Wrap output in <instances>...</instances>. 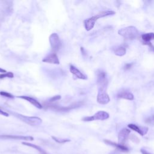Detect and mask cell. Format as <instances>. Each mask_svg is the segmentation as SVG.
Returning a JSON list of instances; mask_svg holds the SVG:
<instances>
[{"label": "cell", "instance_id": "cell-1", "mask_svg": "<svg viewBox=\"0 0 154 154\" xmlns=\"http://www.w3.org/2000/svg\"><path fill=\"white\" fill-rule=\"evenodd\" d=\"M118 34L126 39L133 40L139 37V31L135 27L130 26L120 30Z\"/></svg>", "mask_w": 154, "mask_h": 154}, {"label": "cell", "instance_id": "cell-2", "mask_svg": "<svg viewBox=\"0 0 154 154\" xmlns=\"http://www.w3.org/2000/svg\"><path fill=\"white\" fill-rule=\"evenodd\" d=\"M107 85H103L98 86L97 101L98 103L101 104H104V105L107 104L110 101L109 96L106 92Z\"/></svg>", "mask_w": 154, "mask_h": 154}, {"label": "cell", "instance_id": "cell-3", "mask_svg": "<svg viewBox=\"0 0 154 154\" xmlns=\"http://www.w3.org/2000/svg\"><path fill=\"white\" fill-rule=\"evenodd\" d=\"M109 116H110L108 113L104 112V111H99V112H97L93 116L85 117L82 120L85 122H90L93 121H97V120H99V121H104V120L108 119L109 118Z\"/></svg>", "mask_w": 154, "mask_h": 154}, {"label": "cell", "instance_id": "cell-4", "mask_svg": "<svg viewBox=\"0 0 154 154\" xmlns=\"http://www.w3.org/2000/svg\"><path fill=\"white\" fill-rule=\"evenodd\" d=\"M50 45L54 53H56L61 47V41L57 34L53 33L49 37Z\"/></svg>", "mask_w": 154, "mask_h": 154}, {"label": "cell", "instance_id": "cell-5", "mask_svg": "<svg viewBox=\"0 0 154 154\" xmlns=\"http://www.w3.org/2000/svg\"><path fill=\"white\" fill-rule=\"evenodd\" d=\"M16 116L25 123L32 126L39 125L42 123V119L38 117H28L21 114H16Z\"/></svg>", "mask_w": 154, "mask_h": 154}, {"label": "cell", "instance_id": "cell-6", "mask_svg": "<svg viewBox=\"0 0 154 154\" xmlns=\"http://www.w3.org/2000/svg\"><path fill=\"white\" fill-rule=\"evenodd\" d=\"M130 130L127 128H123L118 134V141L119 144L124 145L130 137Z\"/></svg>", "mask_w": 154, "mask_h": 154}, {"label": "cell", "instance_id": "cell-7", "mask_svg": "<svg viewBox=\"0 0 154 154\" xmlns=\"http://www.w3.org/2000/svg\"><path fill=\"white\" fill-rule=\"evenodd\" d=\"M128 126L129 127L130 129H131L132 130L139 133L142 136L146 135L147 134V132H148V130H149V128L148 127L139 126L136 125L135 124H129L128 125Z\"/></svg>", "mask_w": 154, "mask_h": 154}, {"label": "cell", "instance_id": "cell-8", "mask_svg": "<svg viewBox=\"0 0 154 154\" xmlns=\"http://www.w3.org/2000/svg\"><path fill=\"white\" fill-rule=\"evenodd\" d=\"M42 61L44 62L48 63L56 64V65L60 64V61L58 58V56L57 55L56 53H54L48 54L47 56L44 58V59L42 60Z\"/></svg>", "mask_w": 154, "mask_h": 154}, {"label": "cell", "instance_id": "cell-9", "mask_svg": "<svg viewBox=\"0 0 154 154\" xmlns=\"http://www.w3.org/2000/svg\"><path fill=\"white\" fill-rule=\"evenodd\" d=\"M70 71L72 73V74L77 79H80V80H87V76L83 74L78 69L73 66L71 65L70 66Z\"/></svg>", "mask_w": 154, "mask_h": 154}, {"label": "cell", "instance_id": "cell-10", "mask_svg": "<svg viewBox=\"0 0 154 154\" xmlns=\"http://www.w3.org/2000/svg\"><path fill=\"white\" fill-rule=\"evenodd\" d=\"M19 98L24 99V100H26L27 101L29 102L30 104H31L32 105H33L35 107H36V108H39V109H42V104L40 103L39 101H37V100H36L35 99H34L31 97L30 96H18Z\"/></svg>", "mask_w": 154, "mask_h": 154}, {"label": "cell", "instance_id": "cell-11", "mask_svg": "<svg viewBox=\"0 0 154 154\" xmlns=\"http://www.w3.org/2000/svg\"><path fill=\"white\" fill-rule=\"evenodd\" d=\"M105 143H107V144L108 145H110V146H112L114 148H116V149L121 151L122 152H128L129 151V149H128L126 146H125V145H122V144H121L119 143H116L115 142H112V141H110V140H104Z\"/></svg>", "mask_w": 154, "mask_h": 154}, {"label": "cell", "instance_id": "cell-12", "mask_svg": "<svg viewBox=\"0 0 154 154\" xmlns=\"http://www.w3.org/2000/svg\"><path fill=\"white\" fill-rule=\"evenodd\" d=\"M117 98H122V99H125L127 100H130L132 101L134 99V97L132 94L126 90H123L119 92V93L117 94Z\"/></svg>", "mask_w": 154, "mask_h": 154}, {"label": "cell", "instance_id": "cell-13", "mask_svg": "<svg viewBox=\"0 0 154 154\" xmlns=\"http://www.w3.org/2000/svg\"><path fill=\"white\" fill-rule=\"evenodd\" d=\"M96 21V20L95 19V18H94L93 16H92L90 18L85 19L84 22L85 30L87 31L91 30L94 27V26H95Z\"/></svg>", "mask_w": 154, "mask_h": 154}, {"label": "cell", "instance_id": "cell-14", "mask_svg": "<svg viewBox=\"0 0 154 154\" xmlns=\"http://www.w3.org/2000/svg\"><path fill=\"white\" fill-rule=\"evenodd\" d=\"M115 13H116V12H114V11H112V10H107V11L101 12L99 13L98 14L96 15L95 16H94L93 17L97 21L99 18H104V17H106V16H111V15H113Z\"/></svg>", "mask_w": 154, "mask_h": 154}, {"label": "cell", "instance_id": "cell-15", "mask_svg": "<svg viewBox=\"0 0 154 154\" xmlns=\"http://www.w3.org/2000/svg\"><path fill=\"white\" fill-rule=\"evenodd\" d=\"M142 38L144 43L151 42V40H154V33H149L144 34L142 36Z\"/></svg>", "mask_w": 154, "mask_h": 154}, {"label": "cell", "instance_id": "cell-16", "mask_svg": "<svg viewBox=\"0 0 154 154\" xmlns=\"http://www.w3.org/2000/svg\"><path fill=\"white\" fill-rule=\"evenodd\" d=\"M114 53L117 56H120V57L123 56L126 54V48L124 47H122V46L119 47L116 49Z\"/></svg>", "mask_w": 154, "mask_h": 154}, {"label": "cell", "instance_id": "cell-17", "mask_svg": "<svg viewBox=\"0 0 154 154\" xmlns=\"http://www.w3.org/2000/svg\"><path fill=\"white\" fill-rule=\"evenodd\" d=\"M13 77H14V74L11 72L0 74V79H4L5 78H13Z\"/></svg>", "mask_w": 154, "mask_h": 154}, {"label": "cell", "instance_id": "cell-18", "mask_svg": "<svg viewBox=\"0 0 154 154\" xmlns=\"http://www.w3.org/2000/svg\"><path fill=\"white\" fill-rule=\"evenodd\" d=\"M0 95L6 97V98H11L13 99L14 98V96L12 95V94L9 93H7L6 92H0Z\"/></svg>", "mask_w": 154, "mask_h": 154}, {"label": "cell", "instance_id": "cell-19", "mask_svg": "<svg viewBox=\"0 0 154 154\" xmlns=\"http://www.w3.org/2000/svg\"><path fill=\"white\" fill-rule=\"evenodd\" d=\"M130 138L131 139H132L131 140H132L134 142H139V139L137 138V137L135 136V135H132L131 137H130Z\"/></svg>", "mask_w": 154, "mask_h": 154}, {"label": "cell", "instance_id": "cell-20", "mask_svg": "<svg viewBox=\"0 0 154 154\" xmlns=\"http://www.w3.org/2000/svg\"><path fill=\"white\" fill-rule=\"evenodd\" d=\"M132 65H133V63H127V64H126L125 66V69L128 70V69H131V68L132 66Z\"/></svg>", "mask_w": 154, "mask_h": 154}, {"label": "cell", "instance_id": "cell-21", "mask_svg": "<svg viewBox=\"0 0 154 154\" xmlns=\"http://www.w3.org/2000/svg\"><path fill=\"white\" fill-rule=\"evenodd\" d=\"M61 98V96H54L52 98H51L50 99V101L51 102H54V101H55L57 100H58Z\"/></svg>", "mask_w": 154, "mask_h": 154}, {"label": "cell", "instance_id": "cell-22", "mask_svg": "<svg viewBox=\"0 0 154 154\" xmlns=\"http://www.w3.org/2000/svg\"><path fill=\"white\" fill-rule=\"evenodd\" d=\"M0 114H1L3 116H4L6 117H7L8 116V114L7 113V112H4V111H3L2 110L0 109Z\"/></svg>", "mask_w": 154, "mask_h": 154}, {"label": "cell", "instance_id": "cell-23", "mask_svg": "<svg viewBox=\"0 0 154 154\" xmlns=\"http://www.w3.org/2000/svg\"><path fill=\"white\" fill-rule=\"evenodd\" d=\"M140 151L142 153V154H151V153H150L149 152H148L146 150H144L143 149H141Z\"/></svg>", "mask_w": 154, "mask_h": 154}, {"label": "cell", "instance_id": "cell-24", "mask_svg": "<svg viewBox=\"0 0 154 154\" xmlns=\"http://www.w3.org/2000/svg\"><path fill=\"white\" fill-rule=\"evenodd\" d=\"M0 72H1V73H3V74H5V73H6L7 72H6V70H4V69H2V68L0 67Z\"/></svg>", "mask_w": 154, "mask_h": 154}, {"label": "cell", "instance_id": "cell-25", "mask_svg": "<svg viewBox=\"0 0 154 154\" xmlns=\"http://www.w3.org/2000/svg\"><path fill=\"white\" fill-rule=\"evenodd\" d=\"M153 119H154V115H153Z\"/></svg>", "mask_w": 154, "mask_h": 154}]
</instances>
